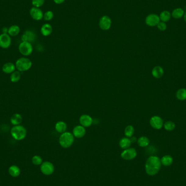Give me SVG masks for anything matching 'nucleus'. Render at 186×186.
<instances>
[{
    "label": "nucleus",
    "mask_w": 186,
    "mask_h": 186,
    "mask_svg": "<svg viewBox=\"0 0 186 186\" xmlns=\"http://www.w3.org/2000/svg\"><path fill=\"white\" fill-rule=\"evenodd\" d=\"M161 159L155 156H150L145 163V171L148 175L153 176L158 173L161 167Z\"/></svg>",
    "instance_id": "1"
},
{
    "label": "nucleus",
    "mask_w": 186,
    "mask_h": 186,
    "mask_svg": "<svg viewBox=\"0 0 186 186\" xmlns=\"http://www.w3.org/2000/svg\"><path fill=\"white\" fill-rule=\"evenodd\" d=\"M74 137L73 133L69 132H65L62 133L59 137V143L63 148H69L73 144Z\"/></svg>",
    "instance_id": "2"
},
{
    "label": "nucleus",
    "mask_w": 186,
    "mask_h": 186,
    "mask_svg": "<svg viewBox=\"0 0 186 186\" xmlns=\"http://www.w3.org/2000/svg\"><path fill=\"white\" fill-rule=\"evenodd\" d=\"M11 136L16 141H21L25 138L27 131L25 127L19 125L13 126L10 130Z\"/></svg>",
    "instance_id": "3"
},
{
    "label": "nucleus",
    "mask_w": 186,
    "mask_h": 186,
    "mask_svg": "<svg viewBox=\"0 0 186 186\" xmlns=\"http://www.w3.org/2000/svg\"><path fill=\"white\" fill-rule=\"evenodd\" d=\"M32 66V61L30 59L26 57L19 58L15 63L16 69L20 72H24L30 70Z\"/></svg>",
    "instance_id": "4"
},
{
    "label": "nucleus",
    "mask_w": 186,
    "mask_h": 186,
    "mask_svg": "<svg viewBox=\"0 0 186 186\" xmlns=\"http://www.w3.org/2000/svg\"><path fill=\"white\" fill-rule=\"evenodd\" d=\"M19 51L23 55L28 56L33 52V46L30 42L22 41L19 46Z\"/></svg>",
    "instance_id": "5"
},
{
    "label": "nucleus",
    "mask_w": 186,
    "mask_h": 186,
    "mask_svg": "<svg viewBox=\"0 0 186 186\" xmlns=\"http://www.w3.org/2000/svg\"><path fill=\"white\" fill-rule=\"evenodd\" d=\"M40 171L44 175L49 176L52 175L55 171V166L53 163L49 161L43 162L40 165Z\"/></svg>",
    "instance_id": "6"
},
{
    "label": "nucleus",
    "mask_w": 186,
    "mask_h": 186,
    "mask_svg": "<svg viewBox=\"0 0 186 186\" xmlns=\"http://www.w3.org/2000/svg\"><path fill=\"white\" fill-rule=\"evenodd\" d=\"M137 155V152L136 149L132 148H129L123 150V152L121 153V158L126 160L130 161L135 159Z\"/></svg>",
    "instance_id": "7"
},
{
    "label": "nucleus",
    "mask_w": 186,
    "mask_h": 186,
    "mask_svg": "<svg viewBox=\"0 0 186 186\" xmlns=\"http://www.w3.org/2000/svg\"><path fill=\"white\" fill-rule=\"evenodd\" d=\"M145 23L150 27L157 26L160 21L159 16L156 14H150L145 18Z\"/></svg>",
    "instance_id": "8"
},
{
    "label": "nucleus",
    "mask_w": 186,
    "mask_h": 186,
    "mask_svg": "<svg viewBox=\"0 0 186 186\" xmlns=\"http://www.w3.org/2000/svg\"><path fill=\"white\" fill-rule=\"evenodd\" d=\"M12 43L10 35L8 33H2L0 34V47L4 49L9 48Z\"/></svg>",
    "instance_id": "9"
},
{
    "label": "nucleus",
    "mask_w": 186,
    "mask_h": 186,
    "mask_svg": "<svg viewBox=\"0 0 186 186\" xmlns=\"http://www.w3.org/2000/svg\"><path fill=\"white\" fill-rule=\"evenodd\" d=\"M112 20L108 16L104 15L99 21V26L102 30H108L111 27Z\"/></svg>",
    "instance_id": "10"
},
{
    "label": "nucleus",
    "mask_w": 186,
    "mask_h": 186,
    "mask_svg": "<svg viewBox=\"0 0 186 186\" xmlns=\"http://www.w3.org/2000/svg\"><path fill=\"white\" fill-rule=\"evenodd\" d=\"M150 123L152 128L159 130L163 126V120L159 116H153L150 119Z\"/></svg>",
    "instance_id": "11"
},
{
    "label": "nucleus",
    "mask_w": 186,
    "mask_h": 186,
    "mask_svg": "<svg viewBox=\"0 0 186 186\" xmlns=\"http://www.w3.org/2000/svg\"><path fill=\"white\" fill-rule=\"evenodd\" d=\"M30 16L34 20H40L42 19L44 16L43 12L42 10L40 9L39 8L33 7L32 8L30 11Z\"/></svg>",
    "instance_id": "12"
},
{
    "label": "nucleus",
    "mask_w": 186,
    "mask_h": 186,
    "mask_svg": "<svg viewBox=\"0 0 186 186\" xmlns=\"http://www.w3.org/2000/svg\"><path fill=\"white\" fill-rule=\"evenodd\" d=\"M80 125L84 127H88L93 124V119L91 116L88 114H83L80 118Z\"/></svg>",
    "instance_id": "13"
},
{
    "label": "nucleus",
    "mask_w": 186,
    "mask_h": 186,
    "mask_svg": "<svg viewBox=\"0 0 186 186\" xmlns=\"http://www.w3.org/2000/svg\"><path fill=\"white\" fill-rule=\"evenodd\" d=\"M86 133V128L82 125L75 126L73 129V136L77 138H81L85 136Z\"/></svg>",
    "instance_id": "14"
},
{
    "label": "nucleus",
    "mask_w": 186,
    "mask_h": 186,
    "mask_svg": "<svg viewBox=\"0 0 186 186\" xmlns=\"http://www.w3.org/2000/svg\"><path fill=\"white\" fill-rule=\"evenodd\" d=\"M35 34L33 31L28 30L23 33L21 39L23 41H28L31 43L35 40Z\"/></svg>",
    "instance_id": "15"
},
{
    "label": "nucleus",
    "mask_w": 186,
    "mask_h": 186,
    "mask_svg": "<svg viewBox=\"0 0 186 186\" xmlns=\"http://www.w3.org/2000/svg\"><path fill=\"white\" fill-rule=\"evenodd\" d=\"M15 69H16L15 64H14L13 63L11 62L5 63L2 68L3 72L7 74H11L13 73L15 71Z\"/></svg>",
    "instance_id": "16"
},
{
    "label": "nucleus",
    "mask_w": 186,
    "mask_h": 186,
    "mask_svg": "<svg viewBox=\"0 0 186 186\" xmlns=\"http://www.w3.org/2000/svg\"><path fill=\"white\" fill-rule=\"evenodd\" d=\"M8 173L13 177H18L21 173V170L19 166L16 165H12L8 169Z\"/></svg>",
    "instance_id": "17"
},
{
    "label": "nucleus",
    "mask_w": 186,
    "mask_h": 186,
    "mask_svg": "<svg viewBox=\"0 0 186 186\" xmlns=\"http://www.w3.org/2000/svg\"><path fill=\"white\" fill-rule=\"evenodd\" d=\"M41 33L45 37L50 35L52 32V27L49 23H45L41 27Z\"/></svg>",
    "instance_id": "18"
},
{
    "label": "nucleus",
    "mask_w": 186,
    "mask_h": 186,
    "mask_svg": "<svg viewBox=\"0 0 186 186\" xmlns=\"http://www.w3.org/2000/svg\"><path fill=\"white\" fill-rule=\"evenodd\" d=\"M184 11L181 8H176L171 12V16L175 19H180L184 17Z\"/></svg>",
    "instance_id": "19"
},
{
    "label": "nucleus",
    "mask_w": 186,
    "mask_h": 186,
    "mask_svg": "<svg viewBox=\"0 0 186 186\" xmlns=\"http://www.w3.org/2000/svg\"><path fill=\"white\" fill-rule=\"evenodd\" d=\"M55 129L57 132L62 134L66 131L67 125L63 121H59L55 123Z\"/></svg>",
    "instance_id": "20"
},
{
    "label": "nucleus",
    "mask_w": 186,
    "mask_h": 186,
    "mask_svg": "<svg viewBox=\"0 0 186 186\" xmlns=\"http://www.w3.org/2000/svg\"><path fill=\"white\" fill-rule=\"evenodd\" d=\"M22 121H23L22 116L19 113H15L14 114H13L10 118V123L14 126L20 125V123H22Z\"/></svg>",
    "instance_id": "21"
},
{
    "label": "nucleus",
    "mask_w": 186,
    "mask_h": 186,
    "mask_svg": "<svg viewBox=\"0 0 186 186\" xmlns=\"http://www.w3.org/2000/svg\"><path fill=\"white\" fill-rule=\"evenodd\" d=\"M164 74L163 69L159 66H156L154 67L152 70V75L154 77L159 78L162 77Z\"/></svg>",
    "instance_id": "22"
},
{
    "label": "nucleus",
    "mask_w": 186,
    "mask_h": 186,
    "mask_svg": "<svg viewBox=\"0 0 186 186\" xmlns=\"http://www.w3.org/2000/svg\"><path fill=\"white\" fill-rule=\"evenodd\" d=\"M131 144L132 143L130 141V139L127 137H123V138L121 139L119 143V146L123 150L130 148Z\"/></svg>",
    "instance_id": "23"
},
{
    "label": "nucleus",
    "mask_w": 186,
    "mask_h": 186,
    "mask_svg": "<svg viewBox=\"0 0 186 186\" xmlns=\"http://www.w3.org/2000/svg\"><path fill=\"white\" fill-rule=\"evenodd\" d=\"M159 16L161 21L166 23L170 20L171 18V14L170 12H169L168 10H163L160 13Z\"/></svg>",
    "instance_id": "24"
},
{
    "label": "nucleus",
    "mask_w": 186,
    "mask_h": 186,
    "mask_svg": "<svg viewBox=\"0 0 186 186\" xmlns=\"http://www.w3.org/2000/svg\"><path fill=\"white\" fill-rule=\"evenodd\" d=\"M20 32V28L18 25H12L8 28V34L10 37H15L18 35Z\"/></svg>",
    "instance_id": "25"
},
{
    "label": "nucleus",
    "mask_w": 186,
    "mask_h": 186,
    "mask_svg": "<svg viewBox=\"0 0 186 186\" xmlns=\"http://www.w3.org/2000/svg\"><path fill=\"white\" fill-rule=\"evenodd\" d=\"M137 143L138 144L139 146L144 148L148 146V144L150 143V141L148 137H146L145 136H142L138 139H137Z\"/></svg>",
    "instance_id": "26"
},
{
    "label": "nucleus",
    "mask_w": 186,
    "mask_h": 186,
    "mask_svg": "<svg viewBox=\"0 0 186 186\" xmlns=\"http://www.w3.org/2000/svg\"><path fill=\"white\" fill-rule=\"evenodd\" d=\"M161 163L164 166H169L173 162V159L171 156L166 155L163 156L161 159Z\"/></svg>",
    "instance_id": "27"
},
{
    "label": "nucleus",
    "mask_w": 186,
    "mask_h": 186,
    "mask_svg": "<svg viewBox=\"0 0 186 186\" xmlns=\"http://www.w3.org/2000/svg\"><path fill=\"white\" fill-rule=\"evenodd\" d=\"M21 73L19 71H15L14 73H11L10 76V81L13 83H16L21 79Z\"/></svg>",
    "instance_id": "28"
},
{
    "label": "nucleus",
    "mask_w": 186,
    "mask_h": 186,
    "mask_svg": "<svg viewBox=\"0 0 186 186\" xmlns=\"http://www.w3.org/2000/svg\"><path fill=\"white\" fill-rule=\"evenodd\" d=\"M176 98L180 100H186V89L181 88L176 92Z\"/></svg>",
    "instance_id": "29"
},
{
    "label": "nucleus",
    "mask_w": 186,
    "mask_h": 186,
    "mask_svg": "<svg viewBox=\"0 0 186 186\" xmlns=\"http://www.w3.org/2000/svg\"><path fill=\"white\" fill-rule=\"evenodd\" d=\"M134 133V128L132 125H129L128 126H126L124 131V133L126 137L129 138H131V137L133 136Z\"/></svg>",
    "instance_id": "30"
},
{
    "label": "nucleus",
    "mask_w": 186,
    "mask_h": 186,
    "mask_svg": "<svg viewBox=\"0 0 186 186\" xmlns=\"http://www.w3.org/2000/svg\"><path fill=\"white\" fill-rule=\"evenodd\" d=\"M164 127L167 131H173L175 128V124L171 121H168L164 123Z\"/></svg>",
    "instance_id": "31"
},
{
    "label": "nucleus",
    "mask_w": 186,
    "mask_h": 186,
    "mask_svg": "<svg viewBox=\"0 0 186 186\" xmlns=\"http://www.w3.org/2000/svg\"><path fill=\"white\" fill-rule=\"evenodd\" d=\"M32 163L35 166H40L41 164L43 163V159L39 155H35L32 157Z\"/></svg>",
    "instance_id": "32"
},
{
    "label": "nucleus",
    "mask_w": 186,
    "mask_h": 186,
    "mask_svg": "<svg viewBox=\"0 0 186 186\" xmlns=\"http://www.w3.org/2000/svg\"><path fill=\"white\" fill-rule=\"evenodd\" d=\"M53 16H54V14H53V12L52 11L48 10L44 14L43 18L46 21H50L53 19Z\"/></svg>",
    "instance_id": "33"
},
{
    "label": "nucleus",
    "mask_w": 186,
    "mask_h": 186,
    "mask_svg": "<svg viewBox=\"0 0 186 186\" xmlns=\"http://www.w3.org/2000/svg\"><path fill=\"white\" fill-rule=\"evenodd\" d=\"M45 0H32V3L34 7L39 8L44 5Z\"/></svg>",
    "instance_id": "34"
},
{
    "label": "nucleus",
    "mask_w": 186,
    "mask_h": 186,
    "mask_svg": "<svg viewBox=\"0 0 186 186\" xmlns=\"http://www.w3.org/2000/svg\"><path fill=\"white\" fill-rule=\"evenodd\" d=\"M157 27L158 28L159 30L161 31H164L166 30L167 28V25H166V23H164L162 21H159V23H158V25H157Z\"/></svg>",
    "instance_id": "35"
},
{
    "label": "nucleus",
    "mask_w": 186,
    "mask_h": 186,
    "mask_svg": "<svg viewBox=\"0 0 186 186\" xmlns=\"http://www.w3.org/2000/svg\"><path fill=\"white\" fill-rule=\"evenodd\" d=\"M130 141H131L132 143H134L136 141H137V139L135 137L132 136V137H131V138H130Z\"/></svg>",
    "instance_id": "36"
},
{
    "label": "nucleus",
    "mask_w": 186,
    "mask_h": 186,
    "mask_svg": "<svg viewBox=\"0 0 186 186\" xmlns=\"http://www.w3.org/2000/svg\"><path fill=\"white\" fill-rule=\"evenodd\" d=\"M53 1L56 4H58V5L62 4L65 1V0H53Z\"/></svg>",
    "instance_id": "37"
},
{
    "label": "nucleus",
    "mask_w": 186,
    "mask_h": 186,
    "mask_svg": "<svg viewBox=\"0 0 186 186\" xmlns=\"http://www.w3.org/2000/svg\"><path fill=\"white\" fill-rule=\"evenodd\" d=\"M2 33H8V28L7 27H3L2 29Z\"/></svg>",
    "instance_id": "38"
},
{
    "label": "nucleus",
    "mask_w": 186,
    "mask_h": 186,
    "mask_svg": "<svg viewBox=\"0 0 186 186\" xmlns=\"http://www.w3.org/2000/svg\"><path fill=\"white\" fill-rule=\"evenodd\" d=\"M183 18H184V21H185V22L186 23V12H184V17H183Z\"/></svg>",
    "instance_id": "39"
}]
</instances>
